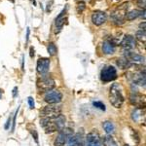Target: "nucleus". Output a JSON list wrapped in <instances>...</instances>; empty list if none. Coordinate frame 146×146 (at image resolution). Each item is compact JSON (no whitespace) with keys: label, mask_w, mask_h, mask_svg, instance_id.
I'll return each mask as SVG.
<instances>
[{"label":"nucleus","mask_w":146,"mask_h":146,"mask_svg":"<svg viewBox=\"0 0 146 146\" xmlns=\"http://www.w3.org/2000/svg\"><path fill=\"white\" fill-rule=\"evenodd\" d=\"M85 9H86V3H85L84 1H80L78 4H77V10L78 12L81 13L82 11H84Z\"/></svg>","instance_id":"obj_27"},{"label":"nucleus","mask_w":146,"mask_h":146,"mask_svg":"<svg viewBox=\"0 0 146 146\" xmlns=\"http://www.w3.org/2000/svg\"><path fill=\"white\" fill-rule=\"evenodd\" d=\"M62 108L60 105L58 104H49L43 108L40 111V116L42 118H48V119H55L62 114Z\"/></svg>","instance_id":"obj_3"},{"label":"nucleus","mask_w":146,"mask_h":146,"mask_svg":"<svg viewBox=\"0 0 146 146\" xmlns=\"http://www.w3.org/2000/svg\"><path fill=\"white\" fill-rule=\"evenodd\" d=\"M125 58H128L131 62H135V64H144V56L138 55V54L133 53L131 51H125Z\"/></svg>","instance_id":"obj_13"},{"label":"nucleus","mask_w":146,"mask_h":146,"mask_svg":"<svg viewBox=\"0 0 146 146\" xmlns=\"http://www.w3.org/2000/svg\"><path fill=\"white\" fill-rule=\"evenodd\" d=\"M140 16V11L138 10H131L128 12V13H126V18L128 21H133L135 20V19H137L138 17Z\"/></svg>","instance_id":"obj_22"},{"label":"nucleus","mask_w":146,"mask_h":146,"mask_svg":"<svg viewBox=\"0 0 146 146\" xmlns=\"http://www.w3.org/2000/svg\"><path fill=\"white\" fill-rule=\"evenodd\" d=\"M146 23L145 22H143V23H141L140 25H139V28H140V30H144L145 31V29H146Z\"/></svg>","instance_id":"obj_31"},{"label":"nucleus","mask_w":146,"mask_h":146,"mask_svg":"<svg viewBox=\"0 0 146 146\" xmlns=\"http://www.w3.org/2000/svg\"><path fill=\"white\" fill-rule=\"evenodd\" d=\"M117 65H118L119 68H121V69H127V68H129L131 66V62H129L128 58H126L124 56V58H121L117 60Z\"/></svg>","instance_id":"obj_20"},{"label":"nucleus","mask_w":146,"mask_h":146,"mask_svg":"<svg viewBox=\"0 0 146 146\" xmlns=\"http://www.w3.org/2000/svg\"><path fill=\"white\" fill-rule=\"evenodd\" d=\"M136 4H137L138 7L142 8L143 10H145V0H137V1H136Z\"/></svg>","instance_id":"obj_29"},{"label":"nucleus","mask_w":146,"mask_h":146,"mask_svg":"<svg viewBox=\"0 0 146 146\" xmlns=\"http://www.w3.org/2000/svg\"><path fill=\"white\" fill-rule=\"evenodd\" d=\"M93 104H94V106H96V108H98V109L102 110V111H105V109H106L104 103H102L101 101H95Z\"/></svg>","instance_id":"obj_26"},{"label":"nucleus","mask_w":146,"mask_h":146,"mask_svg":"<svg viewBox=\"0 0 146 146\" xmlns=\"http://www.w3.org/2000/svg\"><path fill=\"white\" fill-rule=\"evenodd\" d=\"M107 21V16L104 12L102 11H95L92 14V22L94 25H102L103 23H105V22Z\"/></svg>","instance_id":"obj_10"},{"label":"nucleus","mask_w":146,"mask_h":146,"mask_svg":"<svg viewBox=\"0 0 146 146\" xmlns=\"http://www.w3.org/2000/svg\"><path fill=\"white\" fill-rule=\"evenodd\" d=\"M100 78L103 82H111L117 78V70L114 66L108 65L101 70Z\"/></svg>","instance_id":"obj_6"},{"label":"nucleus","mask_w":146,"mask_h":146,"mask_svg":"<svg viewBox=\"0 0 146 146\" xmlns=\"http://www.w3.org/2000/svg\"><path fill=\"white\" fill-rule=\"evenodd\" d=\"M68 146H84V138L83 133H76L73 135L68 139Z\"/></svg>","instance_id":"obj_16"},{"label":"nucleus","mask_w":146,"mask_h":146,"mask_svg":"<svg viewBox=\"0 0 146 146\" xmlns=\"http://www.w3.org/2000/svg\"><path fill=\"white\" fill-rule=\"evenodd\" d=\"M125 146H129V145H127V144H126V145H125Z\"/></svg>","instance_id":"obj_37"},{"label":"nucleus","mask_w":146,"mask_h":146,"mask_svg":"<svg viewBox=\"0 0 146 146\" xmlns=\"http://www.w3.org/2000/svg\"><path fill=\"white\" fill-rule=\"evenodd\" d=\"M28 36H29V28H27V41H28Z\"/></svg>","instance_id":"obj_35"},{"label":"nucleus","mask_w":146,"mask_h":146,"mask_svg":"<svg viewBox=\"0 0 146 146\" xmlns=\"http://www.w3.org/2000/svg\"><path fill=\"white\" fill-rule=\"evenodd\" d=\"M30 56H31V58H33L34 56V49L32 48V47L30 48Z\"/></svg>","instance_id":"obj_33"},{"label":"nucleus","mask_w":146,"mask_h":146,"mask_svg":"<svg viewBox=\"0 0 146 146\" xmlns=\"http://www.w3.org/2000/svg\"><path fill=\"white\" fill-rule=\"evenodd\" d=\"M28 131H30V133H31L32 136H33V138L35 139V141L38 143V133H37V131H36V129L34 128V126L32 127V128H30V127L28 126Z\"/></svg>","instance_id":"obj_25"},{"label":"nucleus","mask_w":146,"mask_h":146,"mask_svg":"<svg viewBox=\"0 0 146 146\" xmlns=\"http://www.w3.org/2000/svg\"><path fill=\"white\" fill-rule=\"evenodd\" d=\"M102 51L106 55H112L115 53V45L111 41H105L102 44Z\"/></svg>","instance_id":"obj_17"},{"label":"nucleus","mask_w":146,"mask_h":146,"mask_svg":"<svg viewBox=\"0 0 146 146\" xmlns=\"http://www.w3.org/2000/svg\"><path fill=\"white\" fill-rule=\"evenodd\" d=\"M101 144H103V146H118L111 135H106L103 136L101 138Z\"/></svg>","instance_id":"obj_18"},{"label":"nucleus","mask_w":146,"mask_h":146,"mask_svg":"<svg viewBox=\"0 0 146 146\" xmlns=\"http://www.w3.org/2000/svg\"><path fill=\"white\" fill-rule=\"evenodd\" d=\"M27 101H28V104H29V106L31 109H33L34 108V100L31 98V96H29V98H27Z\"/></svg>","instance_id":"obj_30"},{"label":"nucleus","mask_w":146,"mask_h":146,"mask_svg":"<svg viewBox=\"0 0 146 146\" xmlns=\"http://www.w3.org/2000/svg\"><path fill=\"white\" fill-rule=\"evenodd\" d=\"M55 85H56L55 80L46 74L42 75L36 82V87H37V89H38V91L46 92V93L51 90H54Z\"/></svg>","instance_id":"obj_4"},{"label":"nucleus","mask_w":146,"mask_h":146,"mask_svg":"<svg viewBox=\"0 0 146 146\" xmlns=\"http://www.w3.org/2000/svg\"><path fill=\"white\" fill-rule=\"evenodd\" d=\"M131 131H133V139H135V141L136 143H138V142H140V136L137 133V131H135V129H131Z\"/></svg>","instance_id":"obj_28"},{"label":"nucleus","mask_w":146,"mask_h":146,"mask_svg":"<svg viewBox=\"0 0 146 146\" xmlns=\"http://www.w3.org/2000/svg\"><path fill=\"white\" fill-rule=\"evenodd\" d=\"M17 90H18V88H17V87H16V88L15 89H14V93H13V96H14V98H16V96H17Z\"/></svg>","instance_id":"obj_34"},{"label":"nucleus","mask_w":146,"mask_h":146,"mask_svg":"<svg viewBox=\"0 0 146 146\" xmlns=\"http://www.w3.org/2000/svg\"><path fill=\"white\" fill-rule=\"evenodd\" d=\"M87 146H102L101 139L96 129H93L87 135Z\"/></svg>","instance_id":"obj_8"},{"label":"nucleus","mask_w":146,"mask_h":146,"mask_svg":"<svg viewBox=\"0 0 146 146\" xmlns=\"http://www.w3.org/2000/svg\"><path fill=\"white\" fill-rule=\"evenodd\" d=\"M65 121H66V119H65L64 115L60 114L58 117L51 120V121L49 122L45 127H44V129H45V133H55V131H62L65 126Z\"/></svg>","instance_id":"obj_2"},{"label":"nucleus","mask_w":146,"mask_h":146,"mask_svg":"<svg viewBox=\"0 0 146 146\" xmlns=\"http://www.w3.org/2000/svg\"><path fill=\"white\" fill-rule=\"evenodd\" d=\"M47 50H48L49 55L51 56H55L58 53V49H56V46L54 43H49L48 47H47Z\"/></svg>","instance_id":"obj_23"},{"label":"nucleus","mask_w":146,"mask_h":146,"mask_svg":"<svg viewBox=\"0 0 146 146\" xmlns=\"http://www.w3.org/2000/svg\"><path fill=\"white\" fill-rule=\"evenodd\" d=\"M62 100V94L58 90H51L47 92L45 96H44V100L46 101L48 104H58Z\"/></svg>","instance_id":"obj_7"},{"label":"nucleus","mask_w":146,"mask_h":146,"mask_svg":"<svg viewBox=\"0 0 146 146\" xmlns=\"http://www.w3.org/2000/svg\"><path fill=\"white\" fill-rule=\"evenodd\" d=\"M50 58H40L37 60V65H36V69L37 72L41 75L47 74L49 71V68H50Z\"/></svg>","instance_id":"obj_9"},{"label":"nucleus","mask_w":146,"mask_h":146,"mask_svg":"<svg viewBox=\"0 0 146 146\" xmlns=\"http://www.w3.org/2000/svg\"><path fill=\"white\" fill-rule=\"evenodd\" d=\"M109 101L115 108H121L124 104L125 98L123 96V90L121 85L114 83L111 85L109 90Z\"/></svg>","instance_id":"obj_1"},{"label":"nucleus","mask_w":146,"mask_h":146,"mask_svg":"<svg viewBox=\"0 0 146 146\" xmlns=\"http://www.w3.org/2000/svg\"><path fill=\"white\" fill-rule=\"evenodd\" d=\"M65 14H66V8L63 9V10L60 12V15L56 17V34L60 33L62 31L63 25H64V21H65Z\"/></svg>","instance_id":"obj_15"},{"label":"nucleus","mask_w":146,"mask_h":146,"mask_svg":"<svg viewBox=\"0 0 146 146\" xmlns=\"http://www.w3.org/2000/svg\"><path fill=\"white\" fill-rule=\"evenodd\" d=\"M131 118L135 122L140 121L142 118H144V109L142 108H135L131 113Z\"/></svg>","instance_id":"obj_19"},{"label":"nucleus","mask_w":146,"mask_h":146,"mask_svg":"<svg viewBox=\"0 0 146 146\" xmlns=\"http://www.w3.org/2000/svg\"><path fill=\"white\" fill-rule=\"evenodd\" d=\"M10 123H11V118H8V121H7V123H6V125H5V129H9Z\"/></svg>","instance_id":"obj_32"},{"label":"nucleus","mask_w":146,"mask_h":146,"mask_svg":"<svg viewBox=\"0 0 146 146\" xmlns=\"http://www.w3.org/2000/svg\"><path fill=\"white\" fill-rule=\"evenodd\" d=\"M102 128L104 129L105 133L107 135H112L115 131V127L111 121H104L102 123Z\"/></svg>","instance_id":"obj_21"},{"label":"nucleus","mask_w":146,"mask_h":146,"mask_svg":"<svg viewBox=\"0 0 146 146\" xmlns=\"http://www.w3.org/2000/svg\"><path fill=\"white\" fill-rule=\"evenodd\" d=\"M131 79L133 82V84L145 87V69H138L137 71L133 73Z\"/></svg>","instance_id":"obj_11"},{"label":"nucleus","mask_w":146,"mask_h":146,"mask_svg":"<svg viewBox=\"0 0 146 146\" xmlns=\"http://www.w3.org/2000/svg\"><path fill=\"white\" fill-rule=\"evenodd\" d=\"M145 37H146V33L144 30H138V31H136L135 33V38L138 40V41L142 42L143 44L145 45Z\"/></svg>","instance_id":"obj_24"},{"label":"nucleus","mask_w":146,"mask_h":146,"mask_svg":"<svg viewBox=\"0 0 146 146\" xmlns=\"http://www.w3.org/2000/svg\"><path fill=\"white\" fill-rule=\"evenodd\" d=\"M74 135V131L70 128H63L62 131H60L58 136L56 137L54 145L55 146H64L71 136Z\"/></svg>","instance_id":"obj_5"},{"label":"nucleus","mask_w":146,"mask_h":146,"mask_svg":"<svg viewBox=\"0 0 146 146\" xmlns=\"http://www.w3.org/2000/svg\"><path fill=\"white\" fill-rule=\"evenodd\" d=\"M121 46L125 51H131L136 46L135 38L131 35H126L121 42Z\"/></svg>","instance_id":"obj_14"},{"label":"nucleus","mask_w":146,"mask_h":146,"mask_svg":"<svg viewBox=\"0 0 146 146\" xmlns=\"http://www.w3.org/2000/svg\"><path fill=\"white\" fill-rule=\"evenodd\" d=\"M129 101L133 105H135L136 108H142L145 107V96H141L140 94H133L129 98Z\"/></svg>","instance_id":"obj_12"},{"label":"nucleus","mask_w":146,"mask_h":146,"mask_svg":"<svg viewBox=\"0 0 146 146\" xmlns=\"http://www.w3.org/2000/svg\"><path fill=\"white\" fill-rule=\"evenodd\" d=\"M1 98H2V91L0 90V100H1Z\"/></svg>","instance_id":"obj_36"}]
</instances>
